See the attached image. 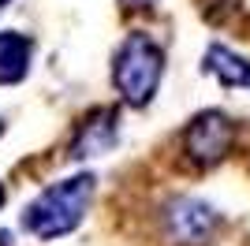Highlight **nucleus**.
I'll list each match as a JSON object with an SVG mask.
<instances>
[{
  "label": "nucleus",
  "instance_id": "f257e3e1",
  "mask_svg": "<svg viewBox=\"0 0 250 246\" xmlns=\"http://www.w3.org/2000/svg\"><path fill=\"white\" fill-rule=\"evenodd\" d=\"M94 194H97L94 172H75L67 179H56L45 190H38V198L22 209L19 227L38 243H56V239L79 231V224L94 205Z\"/></svg>",
  "mask_w": 250,
  "mask_h": 246
},
{
  "label": "nucleus",
  "instance_id": "f03ea898",
  "mask_svg": "<svg viewBox=\"0 0 250 246\" xmlns=\"http://www.w3.org/2000/svg\"><path fill=\"white\" fill-rule=\"evenodd\" d=\"M168 56L149 34H127L112 52V90L127 108H149L161 93Z\"/></svg>",
  "mask_w": 250,
  "mask_h": 246
},
{
  "label": "nucleus",
  "instance_id": "7ed1b4c3",
  "mask_svg": "<svg viewBox=\"0 0 250 246\" xmlns=\"http://www.w3.org/2000/svg\"><path fill=\"white\" fill-rule=\"evenodd\" d=\"M235 149V120L220 108H206L183 127V153L198 168H217Z\"/></svg>",
  "mask_w": 250,
  "mask_h": 246
},
{
  "label": "nucleus",
  "instance_id": "20e7f679",
  "mask_svg": "<svg viewBox=\"0 0 250 246\" xmlns=\"http://www.w3.org/2000/svg\"><path fill=\"white\" fill-rule=\"evenodd\" d=\"M161 231L172 246H209L220 231V213L202 198H172L161 209Z\"/></svg>",
  "mask_w": 250,
  "mask_h": 246
},
{
  "label": "nucleus",
  "instance_id": "39448f33",
  "mask_svg": "<svg viewBox=\"0 0 250 246\" xmlns=\"http://www.w3.org/2000/svg\"><path fill=\"white\" fill-rule=\"evenodd\" d=\"M116 142H120V108H116V104H112V108L101 104V108H94V112L79 123L67 157H71L75 164H79V161H94V157L112 153Z\"/></svg>",
  "mask_w": 250,
  "mask_h": 246
},
{
  "label": "nucleus",
  "instance_id": "423d86ee",
  "mask_svg": "<svg viewBox=\"0 0 250 246\" xmlns=\"http://www.w3.org/2000/svg\"><path fill=\"white\" fill-rule=\"evenodd\" d=\"M34 38L22 30H0V86H19L34 71Z\"/></svg>",
  "mask_w": 250,
  "mask_h": 246
},
{
  "label": "nucleus",
  "instance_id": "0eeeda50",
  "mask_svg": "<svg viewBox=\"0 0 250 246\" xmlns=\"http://www.w3.org/2000/svg\"><path fill=\"white\" fill-rule=\"evenodd\" d=\"M202 71L213 75L224 90H250V60L239 56V52H231L228 45H220V41H213L206 49Z\"/></svg>",
  "mask_w": 250,
  "mask_h": 246
},
{
  "label": "nucleus",
  "instance_id": "6e6552de",
  "mask_svg": "<svg viewBox=\"0 0 250 246\" xmlns=\"http://www.w3.org/2000/svg\"><path fill=\"white\" fill-rule=\"evenodd\" d=\"M124 4H127V8H153L157 0H124Z\"/></svg>",
  "mask_w": 250,
  "mask_h": 246
},
{
  "label": "nucleus",
  "instance_id": "1a4fd4ad",
  "mask_svg": "<svg viewBox=\"0 0 250 246\" xmlns=\"http://www.w3.org/2000/svg\"><path fill=\"white\" fill-rule=\"evenodd\" d=\"M4 202H8V190H4V183H0V209H4Z\"/></svg>",
  "mask_w": 250,
  "mask_h": 246
},
{
  "label": "nucleus",
  "instance_id": "9d476101",
  "mask_svg": "<svg viewBox=\"0 0 250 246\" xmlns=\"http://www.w3.org/2000/svg\"><path fill=\"white\" fill-rule=\"evenodd\" d=\"M11 243V235H8V231H0V246H8Z\"/></svg>",
  "mask_w": 250,
  "mask_h": 246
},
{
  "label": "nucleus",
  "instance_id": "9b49d317",
  "mask_svg": "<svg viewBox=\"0 0 250 246\" xmlns=\"http://www.w3.org/2000/svg\"><path fill=\"white\" fill-rule=\"evenodd\" d=\"M8 4H11V0H0V8H8Z\"/></svg>",
  "mask_w": 250,
  "mask_h": 246
},
{
  "label": "nucleus",
  "instance_id": "f8f14e48",
  "mask_svg": "<svg viewBox=\"0 0 250 246\" xmlns=\"http://www.w3.org/2000/svg\"><path fill=\"white\" fill-rule=\"evenodd\" d=\"M0 138H4V120H0Z\"/></svg>",
  "mask_w": 250,
  "mask_h": 246
}]
</instances>
